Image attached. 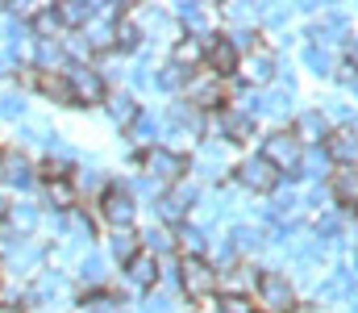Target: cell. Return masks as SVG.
<instances>
[{"mask_svg": "<svg viewBox=\"0 0 358 313\" xmlns=\"http://www.w3.org/2000/svg\"><path fill=\"white\" fill-rule=\"evenodd\" d=\"M259 155L267 159L279 176H283V172H300V163H304V146L292 138V130H275V134H267Z\"/></svg>", "mask_w": 358, "mask_h": 313, "instance_id": "6da1fadb", "label": "cell"}, {"mask_svg": "<svg viewBox=\"0 0 358 313\" xmlns=\"http://www.w3.org/2000/svg\"><path fill=\"white\" fill-rule=\"evenodd\" d=\"M255 288H259V305H267V313H292L296 309V293H292V280H287L283 272H259Z\"/></svg>", "mask_w": 358, "mask_h": 313, "instance_id": "7a4b0ae2", "label": "cell"}, {"mask_svg": "<svg viewBox=\"0 0 358 313\" xmlns=\"http://www.w3.org/2000/svg\"><path fill=\"white\" fill-rule=\"evenodd\" d=\"M179 284H183L187 297L204 301V297L217 293V272H213L200 255H183V259H179Z\"/></svg>", "mask_w": 358, "mask_h": 313, "instance_id": "3957f363", "label": "cell"}, {"mask_svg": "<svg viewBox=\"0 0 358 313\" xmlns=\"http://www.w3.org/2000/svg\"><path fill=\"white\" fill-rule=\"evenodd\" d=\"M275 67H279V55H275V46L263 42V38H255L250 50L238 59V71H242L250 84H267L271 76H275Z\"/></svg>", "mask_w": 358, "mask_h": 313, "instance_id": "277c9868", "label": "cell"}, {"mask_svg": "<svg viewBox=\"0 0 358 313\" xmlns=\"http://www.w3.org/2000/svg\"><path fill=\"white\" fill-rule=\"evenodd\" d=\"M63 76H67V88H71V104H100L108 97L104 80L92 67H67Z\"/></svg>", "mask_w": 358, "mask_h": 313, "instance_id": "5b68a950", "label": "cell"}, {"mask_svg": "<svg viewBox=\"0 0 358 313\" xmlns=\"http://www.w3.org/2000/svg\"><path fill=\"white\" fill-rule=\"evenodd\" d=\"M325 155L338 163V167H358V130L355 125H338L325 134Z\"/></svg>", "mask_w": 358, "mask_h": 313, "instance_id": "8992f818", "label": "cell"}, {"mask_svg": "<svg viewBox=\"0 0 358 313\" xmlns=\"http://www.w3.org/2000/svg\"><path fill=\"white\" fill-rule=\"evenodd\" d=\"M142 167H146V176H159L163 184H176L179 176L187 172V159L176 155V151H167V146H155V151L142 155Z\"/></svg>", "mask_w": 358, "mask_h": 313, "instance_id": "52a82bcc", "label": "cell"}, {"mask_svg": "<svg viewBox=\"0 0 358 313\" xmlns=\"http://www.w3.org/2000/svg\"><path fill=\"white\" fill-rule=\"evenodd\" d=\"M238 59H242V50H238L229 38H213V42L204 46V63H208V71H213L217 80H229V76L238 71Z\"/></svg>", "mask_w": 358, "mask_h": 313, "instance_id": "ba28073f", "label": "cell"}, {"mask_svg": "<svg viewBox=\"0 0 358 313\" xmlns=\"http://www.w3.org/2000/svg\"><path fill=\"white\" fill-rule=\"evenodd\" d=\"M238 180H242L250 193H275V184H279V172L271 167L263 155H255V159H242V163H238Z\"/></svg>", "mask_w": 358, "mask_h": 313, "instance_id": "9c48e42d", "label": "cell"}, {"mask_svg": "<svg viewBox=\"0 0 358 313\" xmlns=\"http://www.w3.org/2000/svg\"><path fill=\"white\" fill-rule=\"evenodd\" d=\"M100 213H104L117 230H121V225L129 230V221H134L138 205H134V197H129L125 188H117V184H113V188H104V197H100Z\"/></svg>", "mask_w": 358, "mask_h": 313, "instance_id": "30bf717a", "label": "cell"}, {"mask_svg": "<svg viewBox=\"0 0 358 313\" xmlns=\"http://www.w3.org/2000/svg\"><path fill=\"white\" fill-rule=\"evenodd\" d=\"M329 193L342 209L358 213V167H334L329 172Z\"/></svg>", "mask_w": 358, "mask_h": 313, "instance_id": "8fae6325", "label": "cell"}, {"mask_svg": "<svg viewBox=\"0 0 358 313\" xmlns=\"http://www.w3.org/2000/svg\"><path fill=\"white\" fill-rule=\"evenodd\" d=\"M325 134H329V121H325L317 109H304V113L292 121V138H296L300 146H308V142H325Z\"/></svg>", "mask_w": 358, "mask_h": 313, "instance_id": "7c38bea8", "label": "cell"}, {"mask_svg": "<svg viewBox=\"0 0 358 313\" xmlns=\"http://www.w3.org/2000/svg\"><path fill=\"white\" fill-rule=\"evenodd\" d=\"M125 272H129V280H134V284H142V288L159 284V259H155V251H150V246H142V251L125 263Z\"/></svg>", "mask_w": 358, "mask_h": 313, "instance_id": "4fadbf2b", "label": "cell"}, {"mask_svg": "<svg viewBox=\"0 0 358 313\" xmlns=\"http://www.w3.org/2000/svg\"><path fill=\"white\" fill-rule=\"evenodd\" d=\"M200 59H204V46H200L196 38H179L176 50H171V63H176V71H179V67H187V71H192Z\"/></svg>", "mask_w": 358, "mask_h": 313, "instance_id": "5bb4252c", "label": "cell"}, {"mask_svg": "<svg viewBox=\"0 0 358 313\" xmlns=\"http://www.w3.org/2000/svg\"><path fill=\"white\" fill-rule=\"evenodd\" d=\"M38 88H42L50 101L71 104V88H67V76H63V71H59V76H55V71H42V76H38Z\"/></svg>", "mask_w": 358, "mask_h": 313, "instance_id": "9a60e30c", "label": "cell"}, {"mask_svg": "<svg viewBox=\"0 0 358 313\" xmlns=\"http://www.w3.org/2000/svg\"><path fill=\"white\" fill-rule=\"evenodd\" d=\"M217 313H259V305H255L250 293H221Z\"/></svg>", "mask_w": 358, "mask_h": 313, "instance_id": "2e32d148", "label": "cell"}, {"mask_svg": "<svg viewBox=\"0 0 358 313\" xmlns=\"http://www.w3.org/2000/svg\"><path fill=\"white\" fill-rule=\"evenodd\" d=\"M55 13H59V21H63V25H88V21H92V4H80V0L59 4Z\"/></svg>", "mask_w": 358, "mask_h": 313, "instance_id": "e0dca14e", "label": "cell"}, {"mask_svg": "<svg viewBox=\"0 0 358 313\" xmlns=\"http://www.w3.org/2000/svg\"><path fill=\"white\" fill-rule=\"evenodd\" d=\"M138 38H142V34H138V25H134L129 17H121V21H117V29H113V42H117L121 50H134V46H138Z\"/></svg>", "mask_w": 358, "mask_h": 313, "instance_id": "ac0fdd59", "label": "cell"}, {"mask_svg": "<svg viewBox=\"0 0 358 313\" xmlns=\"http://www.w3.org/2000/svg\"><path fill=\"white\" fill-rule=\"evenodd\" d=\"M225 134H229V142H250L255 138V121L250 117H229L225 121Z\"/></svg>", "mask_w": 358, "mask_h": 313, "instance_id": "d6986e66", "label": "cell"}, {"mask_svg": "<svg viewBox=\"0 0 358 313\" xmlns=\"http://www.w3.org/2000/svg\"><path fill=\"white\" fill-rule=\"evenodd\" d=\"M34 29L50 38V34H59V29H63V21H59V13H55V8H42V13H34Z\"/></svg>", "mask_w": 358, "mask_h": 313, "instance_id": "ffe728a7", "label": "cell"}, {"mask_svg": "<svg viewBox=\"0 0 358 313\" xmlns=\"http://www.w3.org/2000/svg\"><path fill=\"white\" fill-rule=\"evenodd\" d=\"M50 201L59 209H71L76 205V188H71L67 180H55V184H50Z\"/></svg>", "mask_w": 358, "mask_h": 313, "instance_id": "44dd1931", "label": "cell"}, {"mask_svg": "<svg viewBox=\"0 0 358 313\" xmlns=\"http://www.w3.org/2000/svg\"><path fill=\"white\" fill-rule=\"evenodd\" d=\"M0 159H4V155H0ZM4 176H8V180H17V184H25V180H29V167H25V159L8 155V159H4Z\"/></svg>", "mask_w": 358, "mask_h": 313, "instance_id": "7402d4cb", "label": "cell"}, {"mask_svg": "<svg viewBox=\"0 0 358 313\" xmlns=\"http://www.w3.org/2000/svg\"><path fill=\"white\" fill-rule=\"evenodd\" d=\"M113 117H117V121H134V117H138V109H134L129 97H121V101H113Z\"/></svg>", "mask_w": 358, "mask_h": 313, "instance_id": "603a6c76", "label": "cell"}, {"mask_svg": "<svg viewBox=\"0 0 358 313\" xmlns=\"http://www.w3.org/2000/svg\"><path fill=\"white\" fill-rule=\"evenodd\" d=\"M292 313H325V309H317V305H300V309H292Z\"/></svg>", "mask_w": 358, "mask_h": 313, "instance_id": "cb8c5ba5", "label": "cell"}, {"mask_svg": "<svg viewBox=\"0 0 358 313\" xmlns=\"http://www.w3.org/2000/svg\"><path fill=\"white\" fill-rule=\"evenodd\" d=\"M0 313H25L21 305H0Z\"/></svg>", "mask_w": 358, "mask_h": 313, "instance_id": "d4e9b609", "label": "cell"}, {"mask_svg": "<svg viewBox=\"0 0 358 313\" xmlns=\"http://www.w3.org/2000/svg\"><path fill=\"white\" fill-rule=\"evenodd\" d=\"M350 59H358V42H350Z\"/></svg>", "mask_w": 358, "mask_h": 313, "instance_id": "484cf974", "label": "cell"}, {"mask_svg": "<svg viewBox=\"0 0 358 313\" xmlns=\"http://www.w3.org/2000/svg\"><path fill=\"white\" fill-rule=\"evenodd\" d=\"M0 180H4V159H0Z\"/></svg>", "mask_w": 358, "mask_h": 313, "instance_id": "4316f807", "label": "cell"}]
</instances>
